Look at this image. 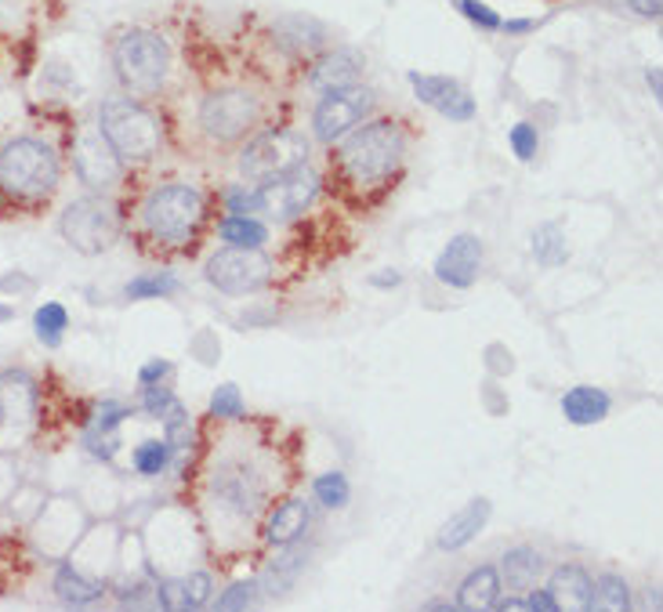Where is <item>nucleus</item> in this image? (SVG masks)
<instances>
[{"instance_id": "obj_1", "label": "nucleus", "mask_w": 663, "mask_h": 612, "mask_svg": "<svg viewBox=\"0 0 663 612\" xmlns=\"http://www.w3.org/2000/svg\"><path fill=\"white\" fill-rule=\"evenodd\" d=\"M406 128L392 117L384 120H362L334 149V171L348 189L373 193L384 189L395 178L406 160Z\"/></svg>"}, {"instance_id": "obj_2", "label": "nucleus", "mask_w": 663, "mask_h": 612, "mask_svg": "<svg viewBox=\"0 0 663 612\" xmlns=\"http://www.w3.org/2000/svg\"><path fill=\"white\" fill-rule=\"evenodd\" d=\"M269 123V98L250 84H225L196 102V134L210 149H240Z\"/></svg>"}, {"instance_id": "obj_3", "label": "nucleus", "mask_w": 663, "mask_h": 612, "mask_svg": "<svg viewBox=\"0 0 663 612\" xmlns=\"http://www.w3.org/2000/svg\"><path fill=\"white\" fill-rule=\"evenodd\" d=\"M204 221H207V199L196 185L185 182L156 185L139 207L142 236L156 251H182V247H189L199 236V229H204Z\"/></svg>"}, {"instance_id": "obj_4", "label": "nucleus", "mask_w": 663, "mask_h": 612, "mask_svg": "<svg viewBox=\"0 0 663 612\" xmlns=\"http://www.w3.org/2000/svg\"><path fill=\"white\" fill-rule=\"evenodd\" d=\"M98 131L120 156V164L142 167L153 164L164 149V123L142 98L134 95H112L98 109Z\"/></svg>"}, {"instance_id": "obj_5", "label": "nucleus", "mask_w": 663, "mask_h": 612, "mask_svg": "<svg viewBox=\"0 0 663 612\" xmlns=\"http://www.w3.org/2000/svg\"><path fill=\"white\" fill-rule=\"evenodd\" d=\"M112 73L134 98H156L171 80V44L156 30L134 26L112 41Z\"/></svg>"}, {"instance_id": "obj_6", "label": "nucleus", "mask_w": 663, "mask_h": 612, "mask_svg": "<svg viewBox=\"0 0 663 612\" xmlns=\"http://www.w3.org/2000/svg\"><path fill=\"white\" fill-rule=\"evenodd\" d=\"M58 153L41 139H8L0 145V193L36 204L58 189Z\"/></svg>"}, {"instance_id": "obj_7", "label": "nucleus", "mask_w": 663, "mask_h": 612, "mask_svg": "<svg viewBox=\"0 0 663 612\" xmlns=\"http://www.w3.org/2000/svg\"><path fill=\"white\" fill-rule=\"evenodd\" d=\"M236 167L247 182L254 185H265L272 178H280V174L294 171L308 164V153L312 145L302 131H286V128H261L254 139L243 142L236 149Z\"/></svg>"}, {"instance_id": "obj_8", "label": "nucleus", "mask_w": 663, "mask_h": 612, "mask_svg": "<svg viewBox=\"0 0 663 612\" xmlns=\"http://www.w3.org/2000/svg\"><path fill=\"white\" fill-rule=\"evenodd\" d=\"M58 229H62V236H66V243L73 247V251L95 258V254H106L109 247H117L120 232H123V215L109 196L91 193V196H84V199H77V204L66 207Z\"/></svg>"}, {"instance_id": "obj_9", "label": "nucleus", "mask_w": 663, "mask_h": 612, "mask_svg": "<svg viewBox=\"0 0 663 612\" xmlns=\"http://www.w3.org/2000/svg\"><path fill=\"white\" fill-rule=\"evenodd\" d=\"M210 493L225 511L240 518H254L269 504L272 479L254 457H221L210 471Z\"/></svg>"}, {"instance_id": "obj_10", "label": "nucleus", "mask_w": 663, "mask_h": 612, "mask_svg": "<svg viewBox=\"0 0 663 612\" xmlns=\"http://www.w3.org/2000/svg\"><path fill=\"white\" fill-rule=\"evenodd\" d=\"M207 283L229 297H247L272 283V261L261 247H225L207 261Z\"/></svg>"}, {"instance_id": "obj_11", "label": "nucleus", "mask_w": 663, "mask_h": 612, "mask_svg": "<svg viewBox=\"0 0 663 612\" xmlns=\"http://www.w3.org/2000/svg\"><path fill=\"white\" fill-rule=\"evenodd\" d=\"M316 196H319V174L308 164H302V167L280 174V178L258 185V218L294 221L316 204Z\"/></svg>"}, {"instance_id": "obj_12", "label": "nucleus", "mask_w": 663, "mask_h": 612, "mask_svg": "<svg viewBox=\"0 0 663 612\" xmlns=\"http://www.w3.org/2000/svg\"><path fill=\"white\" fill-rule=\"evenodd\" d=\"M373 112V91L367 87H341V91H327L316 102V112H312V134L323 145L341 142L348 131L359 128Z\"/></svg>"}, {"instance_id": "obj_13", "label": "nucleus", "mask_w": 663, "mask_h": 612, "mask_svg": "<svg viewBox=\"0 0 663 612\" xmlns=\"http://www.w3.org/2000/svg\"><path fill=\"white\" fill-rule=\"evenodd\" d=\"M73 171H77V178L91 193H109L112 185L123 178L120 156L112 153V145L102 139L98 128H84L77 139H73Z\"/></svg>"}, {"instance_id": "obj_14", "label": "nucleus", "mask_w": 663, "mask_h": 612, "mask_svg": "<svg viewBox=\"0 0 663 612\" xmlns=\"http://www.w3.org/2000/svg\"><path fill=\"white\" fill-rule=\"evenodd\" d=\"M479 269H482V240L471 232L454 236L443 247V254L435 258V280L454 286V291H468L479 280Z\"/></svg>"}, {"instance_id": "obj_15", "label": "nucleus", "mask_w": 663, "mask_h": 612, "mask_svg": "<svg viewBox=\"0 0 663 612\" xmlns=\"http://www.w3.org/2000/svg\"><path fill=\"white\" fill-rule=\"evenodd\" d=\"M410 87L421 98L424 106L439 109L449 120H471L475 117V102L471 95L449 77H432V73H410Z\"/></svg>"}, {"instance_id": "obj_16", "label": "nucleus", "mask_w": 663, "mask_h": 612, "mask_svg": "<svg viewBox=\"0 0 663 612\" xmlns=\"http://www.w3.org/2000/svg\"><path fill=\"white\" fill-rule=\"evenodd\" d=\"M362 69H367V58H362L359 52H352V47H337V52H327L316 66H312L308 87L319 95L341 91V87H352L362 77Z\"/></svg>"}, {"instance_id": "obj_17", "label": "nucleus", "mask_w": 663, "mask_h": 612, "mask_svg": "<svg viewBox=\"0 0 663 612\" xmlns=\"http://www.w3.org/2000/svg\"><path fill=\"white\" fill-rule=\"evenodd\" d=\"M36 414V384L26 370H8L0 378V424H26Z\"/></svg>"}, {"instance_id": "obj_18", "label": "nucleus", "mask_w": 663, "mask_h": 612, "mask_svg": "<svg viewBox=\"0 0 663 612\" xmlns=\"http://www.w3.org/2000/svg\"><path fill=\"white\" fill-rule=\"evenodd\" d=\"M210 594H215V580H210V572L196 569V572H189L185 580H160V587H156V605L196 612V609L210 605Z\"/></svg>"}, {"instance_id": "obj_19", "label": "nucleus", "mask_w": 663, "mask_h": 612, "mask_svg": "<svg viewBox=\"0 0 663 612\" xmlns=\"http://www.w3.org/2000/svg\"><path fill=\"white\" fill-rule=\"evenodd\" d=\"M591 572L584 566H558L552 583H547V594L555 598V609H569V612H587L591 609Z\"/></svg>"}, {"instance_id": "obj_20", "label": "nucleus", "mask_w": 663, "mask_h": 612, "mask_svg": "<svg viewBox=\"0 0 663 612\" xmlns=\"http://www.w3.org/2000/svg\"><path fill=\"white\" fill-rule=\"evenodd\" d=\"M497 577H500V587H508V594H525L544 577V555L533 551V547H515V551H508L504 561H500Z\"/></svg>"}, {"instance_id": "obj_21", "label": "nucleus", "mask_w": 663, "mask_h": 612, "mask_svg": "<svg viewBox=\"0 0 663 612\" xmlns=\"http://www.w3.org/2000/svg\"><path fill=\"white\" fill-rule=\"evenodd\" d=\"M486 522H490V501H471L439 529V540L435 544H439V551H460V547H468L482 533Z\"/></svg>"}, {"instance_id": "obj_22", "label": "nucleus", "mask_w": 663, "mask_h": 612, "mask_svg": "<svg viewBox=\"0 0 663 612\" xmlns=\"http://www.w3.org/2000/svg\"><path fill=\"white\" fill-rule=\"evenodd\" d=\"M276 41L283 52H294V55H312L319 52L323 44H327V26L308 15H286L276 22Z\"/></svg>"}, {"instance_id": "obj_23", "label": "nucleus", "mask_w": 663, "mask_h": 612, "mask_svg": "<svg viewBox=\"0 0 663 612\" xmlns=\"http://www.w3.org/2000/svg\"><path fill=\"white\" fill-rule=\"evenodd\" d=\"M562 414H566L569 424H577V428H587V424L606 420L609 395L602 389H591V384H577V389L562 395Z\"/></svg>"}, {"instance_id": "obj_24", "label": "nucleus", "mask_w": 663, "mask_h": 612, "mask_svg": "<svg viewBox=\"0 0 663 612\" xmlns=\"http://www.w3.org/2000/svg\"><path fill=\"white\" fill-rule=\"evenodd\" d=\"M308 529V507L305 501H286L280 504L276 511H272L269 526H265V540L272 547H291L305 536Z\"/></svg>"}, {"instance_id": "obj_25", "label": "nucleus", "mask_w": 663, "mask_h": 612, "mask_svg": "<svg viewBox=\"0 0 663 612\" xmlns=\"http://www.w3.org/2000/svg\"><path fill=\"white\" fill-rule=\"evenodd\" d=\"M497 598H500V577H497V569H493V566H479L465 583H460V591H457V609H465V612H486V609H493Z\"/></svg>"}, {"instance_id": "obj_26", "label": "nucleus", "mask_w": 663, "mask_h": 612, "mask_svg": "<svg viewBox=\"0 0 663 612\" xmlns=\"http://www.w3.org/2000/svg\"><path fill=\"white\" fill-rule=\"evenodd\" d=\"M55 594L62 598L66 605H95L98 598L106 594V587L98 583V580H87V577H80L77 569L73 566H58V572H55Z\"/></svg>"}, {"instance_id": "obj_27", "label": "nucleus", "mask_w": 663, "mask_h": 612, "mask_svg": "<svg viewBox=\"0 0 663 612\" xmlns=\"http://www.w3.org/2000/svg\"><path fill=\"white\" fill-rule=\"evenodd\" d=\"M218 240L225 247H265L269 243V225L247 215H229L218 225Z\"/></svg>"}, {"instance_id": "obj_28", "label": "nucleus", "mask_w": 663, "mask_h": 612, "mask_svg": "<svg viewBox=\"0 0 663 612\" xmlns=\"http://www.w3.org/2000/svg\"><path fill=\"white\" fill-rule=\"evenodd\" d=\"M591 609L598 612H628L631 609V587L617 572H606L591 583Z\"/></svg>"}, {"instance_id": "obj_29", "label": "nucleus", "mask_w": 663, "mask_h": 612, "mask_svg": "<svg viewBox=\"0 0 663 612\" xmlns=\"http://www.w3.org/2000/svg\"><path fill=\"white\" fill-rule=\"evenodd\" d=\"M533 254H536V261H541V265H547V269L566 265V258H569V251H566V236H562V229H558L555 221H547V225H541V229L533 232Z\"/></svg>"}, {"instance_id": "obj_30", "label": "nucleus", "mask_w": 663, "mask_h": 612, "mask_svg": "<svg viewBox=\"0 0 663 612\" xmlns=\"http://www.w3.org/2000/svg\"><path fill=\"white\" fill-rule=\"evenodd\" d=\"M134 471L139 474H149V479H153V474H164L167 468H171V460H174V449H171V442L164 439H149V442H142L139 449H134Z\"/></svg>"}, {"instance_id": "obj_31", "label": "nucleus", "mask_w": 663, "mask_h": 612, "mask_svg": "<svg viewBox=\"0 0 663 612\" xmlns=\"http://www.w3.org/2000/svg\"><path fill=\"white\" fill-rule=\"evenodd\" d=\"M33 327H36V334H41V341L58 345V341H62V334H66V327H69V312L62 308L58 302H47V305L36 308Z\"/></svg>"}, {"instance_id": "obj_32", "label": "nucleus", "mask_w": 663, "mask_h": 612, "mask_svg": "<svg viewBox=\"0 0 663 612\" xmlns=\"http://www.w3.org/2000/svg\"><path fill=\"white\" fill-rule=\"evenodd\" d=\"M312 493H316V501H319L323 507H330V511L345 507V504H348V496H352V490H348V479H345L341 471H327V474H319V479L312 482Z\"/></svg>"}, {"instance_id": "obj_33", "label": "nucleus", "mask_w": 663, "mask_h": 612, "mask_svg": "<svg viewBox=\"0 0 663 612\" xmlns=\"http://www.w3.org/2000/svg\"><path fill=\"white\" fill-rule=\"evenodd\" d=\"M178 291H182V283L174 280V276H167V272H153V276L131 280L123 294L134 297V302H142V297H171V294H178Z\"/></svg>"}, {"instance_id": "obj_34", "label": "nucleus", "mask_w": 663, "mask_h": 612, "mask_svg": "<svg viewBox=\"0 0 663 612\" xmlns=\"http://www.w3.org/2000/svg\"><path fill=\"white\" fill-rule=\"evenodd\" d=\"M210 417H218V420H240L243 417V398L232 384H221V389L215 392V398H210Z\"/></svg>"}, {"instance_id": "obj_35", "label": "nucleus", "mask_w": 663, "mask_h": 612, "mask_svg": "<svg viewBox=\"0 0 663 612\" xmlns=\"http://www.w3.org/2000/svg\"><path fill=\"white\" fill-rule=\"evenodd\" d=\"M511 153H515L522 164H530V160L536 156V149H541V134H536V128L533 123H515V128H511Z\"/></svg>"}, {"instance_id": "obj_36", "label": "nucleus", "mask_w": 663, "mask_h": 612, "mask_svg": "<svg viewBox=\"0 0 663 612\" xmlns=\"http://www.w3.org/2000/svg\"><path fill=\"white\" fill-rule=\"evenodd\" d=\"M258 591H261V580H240V583H232L229 591H225V594L218 598V609H221V612H236V609L254 605Z\"/></svg>"}, {"instance_id": "obj_37", "label": "nucleus", "mask_w": 663, "mask_h": 612, "mask_svg": "<svg viewBox=\"0 0 663 612\" xmlns=\"http://www.w3.org/2000/svg\"><path fill=\"white\" fill-rule=\"evenodd\" d=\"M178 406H182L178 398H174L171 392H164V389H156V384H149L145 395H142V409H145L149 417H160V420H164V417L174 414Z\"/></svg>"}, {"instance_id": "obj_38", "label": "nucleus", "mask_w": 663, "mask_h": 612, "mask_svg": "<svg viewBox=\"0 0 663 612\" xmlns=\"http://www.w3.org/2000/svg\"><path fill=\"white\" fill-rule=\"evenodd\" d=\"M457 8L465 11L468 22H475V26L482 30H500V22H504L490 4H482V0H457Z\"/></svg>"}, {"instance_id": "obj_39", "label": "nucleus", "mask_w": 663, "mask_h": 612, "mask_svg": "<svg viewBox=\"0 0 663 612\" xmlns=\"http://www.w3.org/2000/svg\"><path fill=\"white\" fill-rule=\"evenodd\" d=\"M225 204H229V215L258 218V189H232L225 196Z\"/></svg>"}, {"instance_id": "obj_40", "label": "nucleus", "mask_w": 663, "mask_h": 612, "mask_svg": "<svg viewBox=\"0 0 663 612\" xmlns=\"http://www.w3.org/2000/svg\"><path fill=\"white\" fill-rule=\"evenodd\" d=\"M167 373H171V362H164V359H153V362H145V367L139 370V384H142V389H149V384L164 381Z\"/></svg>"}, {"instance_id": "obj_41", "label": "nucleus", "mask_w": 663, "mask_h": 612, "mask_svg": "<svg viewBox=\"0 0 663 612\" xmlns=\"http://www.w3.org/2000/svg\"><path fill=\"white\" fill-rule=\"evenodd\" d=\"M525 594H530V598H525V602H530V612H558L555 609V598L547 594V591H536V587H530Z\"/></svg>"}, {"instance_id": "obj_42", "label": "nucleus", "mask_w": 663, "mask_h": 612, "mask_svg": "<svg viewBox=\"0 0 663 612\" xmlns=\"http://www.w3.org/2000/svg\"><path fill=\"white\" fill-rule=\"evenodd\" d=\"M631 8H634V15H642V19H660L663 0H631Z\"/></svg>"}, {"instance_id": "obj_43", "label": "nucleus", "mask_w": 663, "mask_h": 612, "mask_svg": "<svg viewBox=\"0 0 663 612\" xmlns=\"http://www.w3.org/2000/svg\"><path fill=\"white\" fill-rule=\"evenodd\" d=\"M493 609H500V612H530V602H525V598H497Z\"/></svg>"}, {"instance_id": "obj_44", "label": "nucleus", "mask_w": 663, "mask_h": 612, "mask_svg": "<svg viewBox=\"0 0 663 612\" xmlns=\"http://www.w3.org/2000/svg\"><path fill=\"white\" fill-rule=\"evenodd\" d=\"M645 84L653 87V98L660 102V98H663V87H660V69H649V73H645Z\"/></svg>"}, {"instance_id": "obj_45", "label": "nucleus", "mask_w": 663, "mask_h": 612, "mask_svg": "<svg viewBox=\"0 0 663 612\" xmlns=\"http://www.w3.org/2000/svg\"><path fill=\"white\" fill-rule=\"evenodd\" d=\"M500 30H508V33H525V30H533V22H530V19H519V22H500Z\"/></svg>"}, {"instance_id": "obj_46", "label": "nucleus", "mask_w": 663, "mask_h": 612, "mask_svg": "<svg viewBox=\"0 0 663 612\" xmlns=\"http://www.w3.org/2000/svg\"><path fill=\"white\" fill-rule=\"evenodd\" d=\"M373 286H399V272H378Z\"/></svg>"}, {"instance_id": "obj_47", "label": "nucleus", "mask_w": 663, "mask_h": 612, "mask_svg": "<svg viewBox=\"0 0 663 612\" xmlns=\"http://www.w3.org/2000/svg\"><path fill=\"white\" fill-rule=\"evenodd\" d=\"M11 316V308H0V319H8Z\"/></svg>"}]
</instances>
